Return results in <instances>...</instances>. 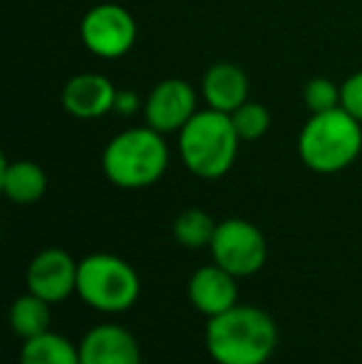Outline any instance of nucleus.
<instances>
[{"mask_svg": "<svg viewBox=\"0 0 362 364\" xmlns=\"http://www.w3.org/2000/svg\"><path fill=\"white\" fill-rule=\"evenodd\" d=\"M206 350L216 364H266L278 350V325L256 305H233L206 322Z\"/></svg>", "mask_w": 362, "mask_h": 364, "instance_id": "1", "label": "nucleus"}, {"mask_svg": "<svg viewBox=\"0 0 362 364\" xmlns=\"http://www.w3.org/2000/svg\"><path fill=\"white\" fill-rule=\"evenodd\" d=\"M169 166L164 134L147 127H132L112 136L102 151V171L119 188L154 186Z\"/></svg>", "mask_w": 362, "mask_h": 364, "instance_id": "2", "label": "nucleus"}, {"mask_svg": "<svg viewBox=\"0 0 362 364\" xmlns=\"http://www.w3.org/2000/svg\"><path fill=\"white\" fill-rule=\"evenodd\" d=\"M362 151V124L338 107L310 114L298 136L300 161L315 173H338L353 166Z\"/></svg>", "mask_w": 362, "mask_h": 364, "instance_id": "3", "label": "nucleus"}, {"mask_svg": "<svg viewBox=\"0 0 362 364\" xmlns=\"http://www.w3.org/2000/svg\"><path fill=\"white\" fill-rule=\"evenodd\" d=\"M238 134L231 114L216 109H201L179 132L181 161L193 176L216 181L231 171L238 156Z\"/></svg>", "mask_w": 362, "mask_h": 364, "instance_id": "4", "label": "nucleus"}, {"mask_svg": "<svg viewBox=\"0 0 362 364\" xmlns=\"http://www.w3.org/2000/svg\"><path fill=\"white\" fill-rule=\"evenodd\" d=\"M139 273L127 260L112 253H92L80 260L78 295L85 305L107 315L127 312L139 300Z\"/></svg>", "mask_w": 362, "mask_h": 364, "instance_id": "5", "label": "nucleus"}, {"mask_svg": "<svg viewBox=\"0 0 362 364\" xmlns=\"http://www.w3.org/2000/svg\"><path fill=\"white\" fill-rule=\"evenodd\" d=\"M211 258L216 265L228 270L231 275L251 278L266 265L268 243L256 223L246 218H226L216 225V233L211 238Z\"/></svg>", "mask_w": 362, "mask_h": 364, "instance_id": "6", "label": "nucleus"}, {"mask_svg": "<svg viewBox=\"0 0 362 364\" xmlns=\"http://www.w3.org/2000/svg\"><path fill=\"white\" fill-rule=\"evenodd\" d=\"M80 38L92 55L102 60L124 58L137 43V23L119 3H100L85 13Z\"/></svg>", "mask_w": 362, "mask_h": 364, "instance_id": "7", "label": "nucleus"}, {"mask_svg": "<svg viewBox=\"0 0 362 364\" xmlns=\"http://www.w3.org/2000/svg\"><path fill=\"white\" fill-rule=\"evenodd\" d=\"M78 268L80 263L63 248H45L28 265V290L33 295L53 302L68 300L78 292Z\"/></svg>", "mask_w": 362, "mask_h": 364, "instance_id": "8", "label": "nucleus"}, {"mask_svg": "<svg viewBox=\"0 0 362 364\" xmlns=\"http://www.w3.org/2000/svg\"><path fill=\"white\" fill-rule=\"evenodd\" d=\"M196 90L186 80L169 77L161 80L154 90L149 92L144 102V119L151 129L169 134V132H181L183 124L196 114Z\"/></svg>", "mask_w": 362, "mask_h": 364, "instance_id": "9", "label": "nucleus"}, {"mask_svg": "<svg viewBox=\"0 0 362 364\" xmlns=\"http://www.w3.org/2000/svg\"><path fill=\"white\" fill-rule=\"evenodd\" d=\"M60 102L75 119H100L115 109L117 90L105 75L82 73L65 82Z\"/></svg>", "mask_w": 362, "mask_h": 364, "instance_id": "10", "label": "nucleus"}, {"mask_svg": "<svg viewBox=\"0 0 362 364\" xmlns=\"http://www.w3.org/2000/svg\"><path fill=\"white\" fill-rule=\"evenodd\" d=\"M80 364H142L139 342L122 325H97L80 342Z\"/></svg>", "mask_w": 362, "mask_h": 364, "instance_id": "11", "label": "nucleus"}, {"mask_svg": "<svg viewBox=\"0 0 362 364\" xmlns=\"http://www.w3.org/2000/svg\"><path fill=\"white\" fill-rule=\"evenodd\" d=\"M186 292L193 310L206 317H216L238 305V278L216 263L203 265L188 278Z\"/></svg>", "mask_w": 362, "mask_h": 364, "instance_id": "12", "label": "nucleus"}, {"mask_svg": "<svg viewBox=\"0 0 362 364\" xmlns=\"http://www.w3.org/2000/svg\"><path fill=\"white\" fill-rule=\"evenodd\" d=\"M201 95L211 109L231 114L248 100V77L238 65L216 63L203 75Z\"/></svg>", "mask_w": 362, "mask_h": 364, "instance_id": "13", "label": "nucleus"}, {"mask_svg": "<svg viewBox=\"0 0 362 364\" xmlns=\"http://www.w3.org/2000/svg\"><path fill=\"white\" fill-rule=\"evenodd\" d=\"M0 188H3L5 198L18 206H30V203L40 201L48 191V176H45L43 166L28 159H18V161H3L0 168Z\"/></svg>", "mask_w": 362, "mask_h": 364, "instance_id": "14", "label": "nucleus"}, {"mask_svg": "<svg viewBox=\"0 0 362 364\" xmlns=\"http://www.w3.org/2000/svg\"><path fill=\"white\" fill-rule=\"evenodd\" d=\"M10 320V330L20 337V340H33V337L43 335V332L50 330V302L43 300V297L33 295L28 290V295H20L13 300L8 312Z\"/></svg>", "mask_w": 362, "mask_h": 364, "instance_id": "15", "label": "nucleus"}, {"mask_svg": "<svg viewBox=\"0 0 362 364\" xmlns=\"http://www.w3.org/2000/svg\"><path fill=\"white\" fill-rule=\"evenodd\" d=\"M20 364H80V347L68 337L48 330L23 342Z\"/></svg>", "mask_w": 362, "mask_h": 364, "instance_id": "16", "label": "nucleus"}, {"mask_svg": "<svg viewBox=\"0 0 362 364\" xmlns=\"http://www.w3.org/2000/svg\"><path fill=\"white\" fill-rule=\"evenodd\" d=\"M216 225L218 223L203 208H186L174 218L171 233L183 248H208L213 233H216Z\"/></svg>", "mask_w": 362, "mask_h": 364, "instance_id": "17", "label": "nucleus"}, {"mask_svg": "<svg viewBox=\"0 0 362 364\" xmlns=\"http://www.w3.org/2000/svg\"><path fill=\"white\" fill-rule=\"evenodd\" d=\"M231 122H233V129H236L238 139L256 141V139H261L268 132V127H271V114H268V109L263 105L246 100L236 112H231Z\"/></svg>", "mask_w": 362, "mask_h": 364, "instance_id": "18", "label": "nucleus"}, {"mask_svg": "<svg viewBox=\"0 0 362 364\" xmlns=\"http://www.w3.org/2000/svg\"><path fill=\"white\" fill-rule=\"evenodd\" d=\"M305 107L310 109V114L318 112H330L340 107V87L328 77H313L303 90Z\"/></svg>", "mask_w": 362, "mask_h": 364, "instance_id": "19", "label": "nucleus"}, {"mask_svg": "<svg viewBox=\"0 0 362 364\" xmlns=\"http://www.w3.org/2000/svg\"><path fill=\"white\" fill-rule=\"evenodd\" d=\"M340 107L362 124V70L340 85Z\"/></svg>", "mask_w": 362, "mask_h": 364, "instance_id": "20", "label": "nucleus"}, {"mask_svg": "<svg viewBox=\"0 0 362 364\" xmlns=\"http://www.w3.org/2000/svg\"><path fill=\"white\" fill-rule=\"evenodd\" d=\"M115 109L119 112H134L137 109V97L129 95V92H117V105Z\"/></svg>", "mask_w": 362, "mask_h": 364, "instance_id": "21", "label": "nucleus"}]
</instances>
